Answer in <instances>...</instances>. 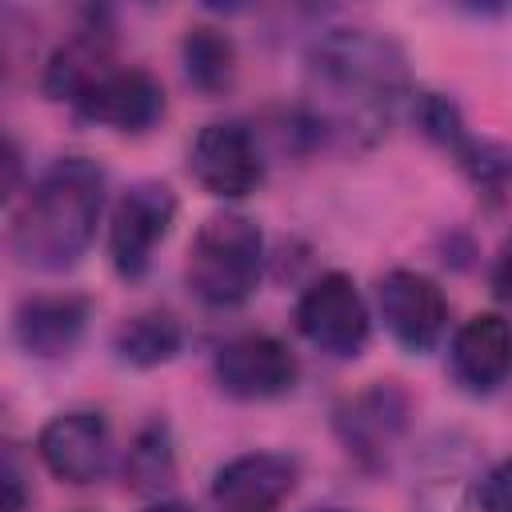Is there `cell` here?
<instances>
[{"label": "cell", "mask_w": 512, "mask_h": 512, "mask_svg": "<svg viewBox=\"0 0 512 512\" xmlns=\"http://www.w3.org/2000/svg\"><path fill=\"white\" fill-rule=\"evenodd\" d=\"M404 92V52L376 28H328L308 52V128L316 136L376 140Z\"/></svg>", "instance_id": "obj_1"}, {"label": "cell", "mask_w": 512, "mask_h": 512, "mask_svg": "<svg viewBox=\"0 0 512 512\" xmlns=\"http://www.w3.org/2000/svg\"><path fill=\"white\" fill-rule=\"evenodd\" d=\"M104 212V168L88 156L56 160L28 192L12 220V256L36 272L72 268Z\"/></svg>", "instance_id": "obj_2"}, {"label": "cell", "mask_w": 512, "mask_h": 512, "mask_svg": "<svg viewBox=\"0 0 512 512\" xmlns=\"http://www.w3.org/2000/svg\"><path fill=\"white\" fill-rule=\"evenodd\" d=\"M264 276V232L244 212H216L208 216L192 244L184 280L192 296L208 308H240Z\"/></svg>", "instance_id": "obj_3"}, {"label": "cell", "mask_w": 512, "mask_h": 512, "mask_svg": "<svg viewBox=\"0 0 512 512\" xmlns=\"http://www.w3.org/2000/svg\"><path fill=\"white\" fill-rule=\"evenodd\" d=\"M296 332L336 356V360H352L364 352L368 332H372V312L356 288V280L348 272H320L296 300Z\"/></svg>", "instance_id": "obj_4"}, {"label": "cell", "mask_w": 512, "mask_h": 512, "mask_svg": "<svg viewBox=\"0 0 512 512\" xmlns=\"http://www.w3.org/2000/svg\"><path fill=\"white\" fill-rule=\"evenodd\" d=\"M176 224V192L160 180L128 184L108 212V256L116 276L140 280Z\"/></svg>", "instance_id": "obj_5"}, {"label": "cell", "mask_w": 512, "mask_h": 512, "mask_svg": "<svg viewBox=\"0 0 512 512\" xmlns=\"http://www.w3.org/2000/svg\"><path fill=\"white\" fill-rule=\"evenodd\" d=\"M212 376L232 400H276L296 388L300 360L272 332H240L216 348Z\"/></svg>", "instance_id": "obj_6"}, {"label": "cell", "mask_w": 512, "mask_h": 512, "mask_svg": "<svg viewBox=\"0 0 512 512\" xmlns=\"http://www.w3.org/2000/svg\"><path fill=\"white\" fill-rule=\"evenodd\" d=\"M188 172L208 196L244 200L264 184V156L240 120L204 124L188 148Z\"/></svg>", "instance_id": "obj_7"}, {"label": "cell", "mask_w": 512, "mask_h": 512, "mask_svg": "<svg viewBox=\"0 0 512 512\" xmlns=\"http://www.w3.org/2000/svg\"><path fill=\"white\" fill-rule=\"evenodd\" d=\"M376 308H380V320L392 332V340L412 356L432 352L448 328L444 288L416 268L384 272L376 284Z\"/></svg>", "instance_id": "obj_8"}, {"label": "cell", "mask_w": 512, "mask_h": 512, "mask_svg": "<svg viewBox=\"0 0 512 512\" xmlns=\"http://www.w3.org/2000/svg\"><path fill=\"white\" fill-rule=\"evenodd\" d=\"M36 456L64 484H92L112 464V428L100 412L72 408L52 416L36 436Z\"/></svg>", "instance_id": "obj_9"}, {"label": "cell", "mask_w": 512, "mask_h": 512, "mask_svg": "<svg viewBox=\"0 0 512 512\" xmlns=\"http://www.w3.org/2000/svg\"><path fill=\"white\" fill-rule=\"evenodd\" d=\"M72 108L84 120L116 128V132H148L164 120V88L144 68H116L112 64L72 100Z\"/></svg>", "instance_id": "obj_10"}, {"label": "cell", "mask_w": 512, "mask_h": 512, "mask_svg": "<svg viewBox=\"0 0 512 512\" xmlns=\"http://www.w3.org/2000/svg\"><path fill=\"white\" fill-rule=\"evenodd\" d=\"M408 412H412L408 392L396 380H376L336 408V432L356 460L380 464L388 460L392 444L404 436Z\"/></svg>", "instance_id": "obj_11"}, {"label": "cell", "mask_w": 512, "mask_h": 512, "mask_svg": "<svg viewBox=\"0 0 512 512\" xmlns=\"http://www.w3.org/2000/svg\"><path fill=\"white\" fill-rule=\"evenodd\" d=\"M292 492H296V460L280 452L232 456L212 476L216 512H280Z\"/></svg>", "instance_id": "obj_12"}, {"label": "cell", "mask_w": 512, "mask_h": 512, "mask_svg": "<svg viewBox=\"0 0 512 512\" xmlns=\"http://www.w3.org/2000/svg\"><path fill=\"white\" fill-rule=\"evenodd\" d=\"M448 364L464 392L472 396L496 392L508 380V364H512V332H508L504 312L468 316L452 336Z\"/></svg>", "instance_id": "obj_13"}, {"label": "cell", "mask_w": 512, "mask_h": 512, "mask_svg": "<svg viewBox=\"0 0 512 512\" xmlns=\"http://www.w3.org/2000/svg\"><path fill=\"white\" fill-rule=\"evenodd\" d=\"M88 328V300L72 292H44L28 296L12 312V336L16 344L36 360H60L68 356Z\"/></svg>", "instance_id": "obj_14"}, {"label": "cell", "mask_w": 512, "mask_h": 512, "mask_svg": "<svg viewBox=\"0 0 512 512\" xmlns=\"http://www.w3.org/2000/svg\"><path fill=\"white\" fill-rule=\"evenodd\" d=\"M184 344V328L168 308H144L116 324L112 348L132 368H160L168 364Z\"/></svg>", "instance_id": "obj_15"}, {"label": "cell", "mask_w": 512, "mask_h": 512, "mask_svg": "<svg viewBox=\"0 0 512 512\" xmlns=\"http://www.w3.org/2000/svg\"><path fill=\"white\" fill-rule=\"evenodd\" d=\"M180 64L196 92L220 96L236 80V44L216 24H192L180 40Z\"/></svg>", "instance_id": "obj_16"}, {"label": "cell", "mask_w": 512, "mask_h": 512, "mask_svg": "<svg viewBox=\"0 0 512 512\" xmlns=\"http://www.w3.org/2000/svg\"><path fill=\"white\" fill-rule=\"evenodd\" d=\"M112 68V56H108V44H104V36L100 32H92V28H84L80 36H72V40H64L52 56H48V64H44V92L52 96V100H76L100 72H108Z\"/></svg>", "instance_id": "obj_17"}, {"label": "cell", "mask_w": 512, "mask_h": 512, "mask_svg": "<svg viewBox=\"0 0 512 512\" xmlns=\"http://www.w3.org/2000/svg\"><path fill=\"white\" fill-rule=\"evenodd\" d=\"M176 480V448H172V432L164 420H152L144 424L132 444H128V456H124V484L132 492H144V496H156L164 492L168 484Z\"/></svg>", "instance_id": "obj_18"}, {"label": "cell", "mask_w": 512, "mask_h": 512, "mask_svg": "<svg viewBox=\"0 0 512 512\" xmlns=\"http://www.w3.org/2000/svg\"><path fill=\"white\" fill-rule=\"evenodd\" d=\"M412 116H416L420 132H424L432 144H440L444 152H452V156H456L460 144L472 136L468 124H464V116H460V108H456V100L444 96V92H416V96H412Z\"/></svg>", "instance_id": "obj_19"}, {"label": "cell", "mask_w": 512, "mask_h": 512, "mask_svg": "<svg viewBox=\"0 0 512 512\" xmlns=\"http://www.w3.org/2000/svg\"><path fill=\"white\" fill-rule=\"evenodd\" d=\"M32 504V476L24 456L8 444L0 448V512H28Z\"/></svg>", "instance_id": "obj_20"}, {"label": "cell", "mask_w": 512, "mask_h": 512, "mask_svg": "<svg viewBox=\"0 0 512 512\" xmlns=\"http://www.w3.org/2000/svg\"><path fill=\"white\" fill-rule=\"evenodd\" d=\"M468 508V484L460 476H432L420 484L412 512H464Z\"/></svg>", "instance_id": "obj_21"}, {"label": "cell", "mask_w": 512, "mask_h": 512, "mask_svg": "<svg viewBox=\"0 0 512 512\" xmlns=\"http://www.w3.org/2000/svg\"><path fill=\"white\" fill-rule=\"evenodd\" d=\"M472 496H476L480 512H512V468H508V460H496L492 468H484Z\"/></svg>", "instance_id": "obj_22"}, {"label": "cell", "mask_w": 512, "mask_h": 512, "mask_svg": "<svg viewBox=\"0 0 512 512\" xmlns=\"http://www.w3.org/2000/svg\"><path fill=\"white\" fill-rule=\"evenodd\" d=\"M20 180H24V152L8 132H0V208L16 196Z\"/></svg>", "instance_id": "obj_23"}, {"label": "cell", "mask_w": 512, "mask_h": 512, "mask_svg": "<svg viewBox=\"0 0 512 512\" xmlns=\"http://www.w3.org/2000/svg\"><path fill=\"white\" fill-rule=\"evenodd\" d=\"M144 512H196V508H188L184 500H164V496H160V500H152Z\"/></svg>", "instance_id": "obj_24"}, {"label": "cell", "mask_w": 512, "mask_h": 512, "mask_svg": "<svg viewBox=\"0 0 512 512\" xmlns=\"http://www.w3.org/2000/svg\"><path fill=\"white\" fill-rule=\"evenodd\" d=\"M324 512H348V508H324Z\"/></svg>", "instance_id": "obj_25"}]
</instances>
